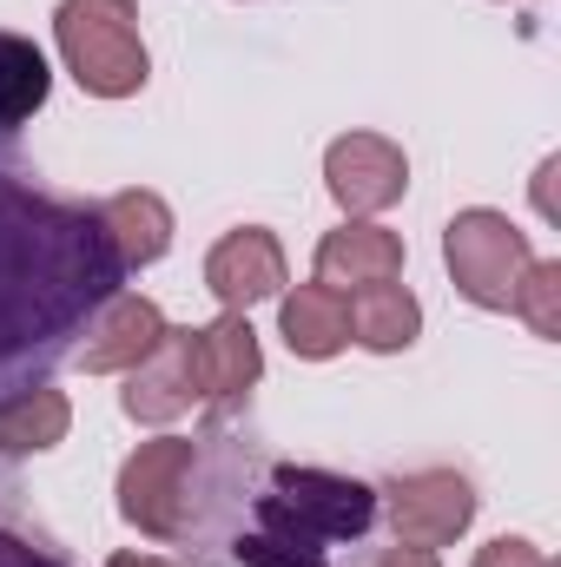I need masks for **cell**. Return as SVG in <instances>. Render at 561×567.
I'll list each match as a JSON object with an SVG mask.
<instances>
[{"mask_svg": "<svg viewBox=\"0 0 561 567\" xmlns=\"http://www.w3.org/2000/svg\"><path fill=\"white\" fill-rule=\"evenodd\" d=\"M278 323H284V343H290L297 357H310V363H324V357H337V350L350 343L344 297L324 290V284H297V290H284Z\"/></svg>", "mask_w": 561, "mask_h": 567, "instance_id": "cell-15", "label": "cell"}, {"mask_svg": "<svg viewBox=\"0 0 561 567\" xmlns=\"http://www.w3.org/2000/svg\"><path fill=\"white\" fill-rule=\"evenodd\" d=\"M106 567H172V561H159V555H113Z\"/></svg>", "mask_w": 561, "mask_h": 567, "instance_id": "cell-24", "label": "cell"}, {"mask_svg": "<svg viewBox=\"0 0 561 567\" xmlns=\"http://www.w3.org/2000/svg\"><path fill=\"white\" fill-rule=\"evenodd\" d=\"M252 528L304 548V555H330V548L364 542L377 528V488L357 475H337V468L272 462L258 495H252Z\"/></svg>", "mask_w": 561, "mask_h": 567, "instance_id": "cell-2", "label": "cell"}, {"mask_svg": "<svg viewBox=\"0 0 561 567\" xmlns=\"http://www.w3.org/2000/svg\"><path fill=\"white\" fill-rule=\"evenodd\" d=\"M364 567H436V548H410V542H397V548L370 555Z\"/></svg>", "mask_w": 561, "mask_h": 567, "instance_id": "cell-22", "label": "cell"}, {"mask_svg": "<svg viewBox=\"0 0 561 567\" xmlns=\"http://www.w3.org/2000/svg\"><path fill=\"white\" fill-rule=\"evenodd\" d=\"M53 40H60L67 73L93 100H133L145 86V73H152L133 0H60Z\"/></svg>", "mask_w": 561, "mask_h": 567, "instance_id": "cell-3", "label": "cell"}, {"mask_svg": "<svg viewBox=\"0 0 561 567\" xmlns=\"http://www.w3.org/2000/svg\"><path fill=\"white\" fill-rule=\"evenodd\" d=\"M67 423H73L67 396L47 390V383H33V390H20V396L0 403V455H40V449L67 442Z\"/></svg>", "mask_w": 561, "mask_h": 567, "instance_id": "cell-17", "label": "cell"}, {"mask_svg": "<svg viewBox=\"0 0 561 567\" xmlns=\"http://www.w3.org/2000/svg\"><path fill=\"white\" fill-rule=\"evenodd\" d=\"M476 567H555L536 542H522V535H502V542H489L482 555H476Z\"/></svg>", "mask_w": 561, "mask_h": 567, "instance_id": "cell-20", "label": "cell"}, {"mask_svg": "<svg viewBox=\"0 0 561 567\" xmlns=\"http://www.w3.org/2000/svg\"><path fill=\"white\" fill-rule=\"evenodd\" d=\"M232 567H330V555H304V548L272 542L258 528H238L232 535Z\"/></svg>", "mask_w": 561, "mask_h": 567, "instance_id": "cell-19", "label": "cell"}, {"mask_svg": "<svg viewBox=\"0 0 561 567\" xmlns=\"http://www.w3.org/2000/svg\"><path fill=\"white\" fill-rule=\"evenodd\" d=\"M53 93V66L47 53L27 40V33H7L0 27V133H20Z\"/></svg>", "mask_w": 561, "mask_h": 567, "instance_id": "cell-16", "label": "cell"}, {"mask_svg": "<svg viewBox=\"0 0 561 567\" xmlns=\"http://www.w3.org/2000/svg\"><path fill=\"white\" fill-rule=\"evenodd\" d=\"M344 317H350V337H357L364 350H377V357L410 350V343H417V330H422V303L397 278L350 290V297H344Z\"/></svg>", "mask_w": 561, "mask_h": 567, "instance_id": "cell-14", "label": "cell"}, {"mask_svg": "<svg viewBox=\"0 0 561 567\" xmlns=\"http://www.w3.org/2000/svg\"><path fill=\"white\" fill-rule=\"evenodd\" d=\"M404 278V238L397 231H384V225H364V218H350L344 231H330L324 245H317V284L324 290H364V284H390Z\"/></svg>", "mask_w": 561, "mask_h": 567, "instance_id": "cell-11", "label": "cell"}, {"mask_svg": "<svg viewBox=\"0 0 561 567\" xmlns=\"http://www.w3.org/2000/svg\"><path fill=\"white\" fill-rule=\"evenodd\" d=\"M0 567H73V561H60L53 548L27 542L20 528H0Z\"/></svg>", "mask_w": 561, "mask_h": 567, "instance_id": "cell-21", "label": "cell"}, {"mask_svg": "<svg viewBox=\"0 0 561 567\" xmlns=\"http://www.w3.org/2000/svg\"><path fill=\"white\" fill-rule=\"evenodd\" d=\"M198 343H205V383H212V403L232 410L238 396H252V383L265 377V350H258L252 317H245V310H225L218 323L198 330Z\"/></svg>", "mask_w": 561, "mask_h": 567, "instance_id": "cell-12", "label": "cell"}, {"mask_svg": "<svg viewBox=\"0 0 561 567\" xmlns=\"http://www.w3.org/2000/svg\"><path fill=\"white\" fill-rule=\"evenodd\" d=\"M165 337V317H159V303L152 297H133V290H113L93 317H86V330H80V363L93 370V377H120V370H133L140 357H152V343Z\"/></svg>", "mask_w": 561, "mask_h": 567, "instance_id": "cell-9", "label": "cell"}, {"mask_svg": "<svg viewBox=\"0 0 561 567\" xmlns=\"http://www.w3.org/2000/svg\"><path fill=\"white\" fill-rule=\"evenodd\" d=\"M120 284L100 205L53 198L0 165V403L33 390Z\"/></svg>", "mask_w": 561, "mask_h": 567, "instance_id": "cell-1", "label": "cell"}, {"mask_svg": "<svg viewBox=\"0 0 561 567\" xmlns=\"http://www.w3.org/2000/svg\"><path fill=\"white\" fill-rule=\"evenodd\" d=\"M100 225H106V245L120 251L126 271H145L172 251V205L159 192H113L100 205Z\"/></svg>", "mask_w": 561, "mask_h": 567, "instance_id": "cell-13", "label": "cell"}, {"mask_svg": "<svg viewBox=\"0 0 561 567\" xmlns=\"http://www.w3.org/2000/svg\"><path fill=\"white\" fill-rule=\"evenodd\" d=\"M205 290H212L225 310H252V303L278 297L284 290L278 238H272L265 225H238V231H225V238L212 245V258H205Z\"/></svg>", "mask_w": 561, "mask_h": 567, "instance_id": "cell-10", "label": "cell"}, {"mask_svg": "<svg viewBox=\"0 0 561 567\" xmlns=\"http://www.w3.org/2000/svg\"><path fill=\"white\" fill-rule=\"evenodd\" d=\"M555 172H561V158H542V172H536V212L542 218H555Z\"/></svg>", "mask_w": 561, "mask_h": 567, "instance_id": "cell-23", "label": "cell"}, {"mask_svg": "<svg viewBox=\"0 0 561 567\" xmlns=\"http://www.w3.org/2000/svg\"><path fill=\"white\" fill-rule=\"evenodd\" d=\"M192 475H198V442L192 435H159L140 442L120 468V515L152 535V542H178L185 535V502H192Z\"/></svg>", "mask_w": 561, "mask_h": 567, "instance_id": "cell-5", "label": "cell"}, {"mask_svg": "<svg viewBox=\"0 0 561 567\" xmlns=\"http://www.w3.org/2000/svg\"><path fill=\"white\" fill-rule=\"evenodd\" d=\"M384 515H390L397 542H410V548H449L476 522V488L456 468H417V475H397L384 488Z\"/></svg>", "mask_w": 561, "mask_h": 567, "instance_id": "cell-7", "label": "cell"}, {"mask_svg": "<svg viewBox=\"0 0 561 567\" xmlns=\"http://www.w3.org/2000/svg\"><path fill=\"white\" fill-rule=\"evenodd\" d=\"M536 337H561V265L555 258H536L522 284H516V303H509Z\"/></svg>", "mask_w": 561, "mask_h": 567, "instance_id": "cell-18", "label": "cell"}, {"mask_svg": "<svg viewBox=\"0 0 561 567\" xmlns=\"http://www.w3.org/2000/svg\"><path fill=\"white\" fill-rule=\"evenodd\" d=\"M126 416L133 423H178L185 410L212 403V383H205V343L198 330H172L152 343V357H140L126 370Z\"/></svg>", "mask_w": 561, "mask_h": 567, "instance_id": "cell-6", "label": "cell"}, {"mask_svg": "<svg viewBox=\"0 0 561 567\" xmlns=\"http://www.w3.org/2000/svg\"><path fill=\"white\" fill-rule=\"evenodd\" d=\"M442 258H449L456 290H462L476 310H509L522 271L536 265L529 231H522L509 212H489V205H469V212L449 218V231H442Z\"/></svg>", "mask_w": 561, "mask_h": 567, "instance_id": "cell-4", "label": "cell"}, {"mask_svg": "<svg viewBox=\"0 0 561 567\" xmlns=\"http://www.w3.org/2000/svg\"><path fill=\"white\" fill-rule=\"evenodd\" d=\"M324 185L350 218H370V212H390L410 192V158L384 133H344L324 152Z\"/></svg>", "mask_w": 561, "mask_h": 567, "instance_id": "cell-8", "label": "cell"}]
</instances>
